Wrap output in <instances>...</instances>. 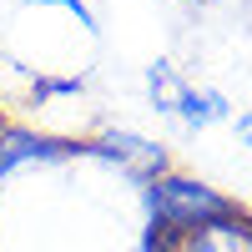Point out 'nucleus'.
<instances>
[{"label":"nucleus","mask_w":252,"mask_h":252,"mask_svg":"<svg viewBox=\"0 0 252 252\" xmlns=\"http://www.w3.org/2000/svg\"><path fill=\"white\" fill-rule=\"evenodd\" d=\"M146 212H152V232L161 237H187V232H197V227L207 222H217L227 212H237V202L232 197H222L217 187H207L197 177H177V172H161L146 182Z\"/></svg>","instance_id":"1"},{"label":"nucleus","mask_w":252,"mask_h":252,"mask_svg":"<svg viewBox=\"0 0 252 252\" xmlns=\"http://www.w3.org/2000/svg\"><path fill=\"white\" fill-rule=\"evenodd\" d=\"M91 152L101 161H111L121 166L126 177H141V182H152L161 172H172V157H166V146L152 141V136H141V131H126V126H116V131H101L91 141Z\"/></svg>","instance_id":"3"},{"label":"nucleus","mask_w":252,"mask_h":252,"mask_svg":"<svg viewBox=\"0 0 252 252\" xmlns=\"http://www.w3.org/2000/svg\"><path fill=\"white\" fill-rule=\"evenodd\" d=\"M26 5H40V10H66V15H76V26H81V31H96V10L86 5V0H26Z\"/></svg>","instance_id":"4"},{"label":"nucleus","mask_w":252,"mask_h":252,"mask_svg":"<svg viewBox=\"0 0 252 252\" xmlns=\"http://www.w3.org/2000/svg\"><path fill=\"white\" fill-rule=\"evenodd\" d=\"M146 96H152V106L161 116L192 126V131H207V126H217V121L232 116V106H227V96L217 86H192L172 61L146 66Z\"/></svg>","instance_id":"2"},{"label":"nucleus","mask_w":252,"mask_h":252,"mask_svg":"<svg viewBox=\"0 0 252 252\" xmlns=\"http://www.w3.org/2000/svg\"><path fill=\"white\" fill-rule=\"evenodd\" d=\"M0 131H5V116H0Z\"/></svg>","instance_id":"6"},{"label":"nucleus","mask_w":252,"mask_h":252,"mask_svg":"<svg viewBox=\"0 0 252 252\" xmlns=\"http://www.w3.org/2000/svg\"><path fill=\"white\" fill-rule=\"evenodd\" d=\"M232 136H237V141H242V146H247V152H252V106H247V111H237V116H232Z\"/></svg>","instance_id":"5"}]
</instances>
